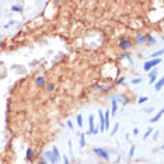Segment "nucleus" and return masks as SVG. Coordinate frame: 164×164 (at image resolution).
Masks as SVG:
<instances>
[{
    "label": "nucleus",
    "mask_w": 164,
    "mask_h": 164,
    "mask_svg": "<svg viewBox=\"0 0 164 164\" xmlns=\"http://www.w3.org/2000/svg\"><path fill=\"white\" fill-rule=\"evenodd\" d=\"M42 159H45L48 163H51V164H58L60 160H62V156H60V157H56V156H53V154H52V151H51V150H48V151H44Z\"/></svg>",
    "instance_id": "1"
},
{
    "label": "nucleus",
    "mask_w": 164,
    "mask_h": 164,
    "mask_svg": "<svg viewBox=\"0 0 164 164\" xmlns=\"http://www.w3.org/2000/svg\"><path fill=\"white\" fill-rule=\"evenodd\" d=\"M161 63V58H157V59H150V60H146L145 65H143V70L145 72H150L151 69H154L157 65Z\"/></svg>",
    "instance_id": "2"
},
{
    "label": "nucleus",
    "mask_w": 164,
    "mask_h": 164,
    "mask_svg": "<svg viewBox=\"0 0 164 164\" xmlns=\"http://www.w3.org/2000/svg\"><path fill=\"white\" fill-rule=\"evenodd\" d=\"M118 46H119L123 52H126V51H129V49L133 48V44H132V41L128 39V38H121L119 42H118Z\"/></svg>",
    "instance_id": "3"
},
{
    "label": "nucleus",
    "mask_w": 164,
    "mask_h": 164,
    "mask_svg": "<svg viewBox=\"0 0 164 164\" xmlns=\"http://www.w3.org/2000/svg\"><path fill=\"white\" fill-rule=\"evenodd\" d=\"M94 154H97L100 159H104L105 161H109V153L104 149V147H94Z\"/></svg>",
    "instance_id": "4"
},
{
    "label": "nucleus",
    "mask_w": 164,
    "mask_h": 164,
    "mask_svg": "<svg viewBox=\"0 0 164 164\" xmlns=\"http://www.w3.org/2000/svg\"><path fill=\"white\" fill-rule=\"evenodd\" d=\"M135 44L136 45H145L146 44V34H137L135 37Z\"/></svg>",
    "instance_id": "5"
},
{
    "label": "nucleus",
    "mask_w": 164,
    "mask_h": 164,
    "mask_svg": "<svg viewBox=\"0 0 164 164\" xmlns=\"http://www.w3.org/2000/svg\"><path fill=\"white\" fill-rule=\"evenodd\" d=\"M94 115H89V131L86 132L84 135H91L93 131H94Z\"/></svg>",
    "instance_id": "6"
},
{
    "label": "nucleus",
    "mask_w": 164,
    "mask_h": 164,
    "mask_svg": "<svg viewBox=\"0 0 164 164\" xmlns=\"http://www.w3.org/2000/svg\"><path fill=\"white\" fill-rule=\"evenodd\" d=\"M93 89L94 90H100V91H103V93H108V91H111V86L109 84H107V86H101V84H95V86H93Z\"/></svg>",
    "instance_id": "7"
},
{
    "label": "nucleus",
    "mask_w": 164,
    "mask_h": 164,
    "mask_svg": "<svg viewBox=\"0 0 164 164\" xmlns=\"http://www.w3.org/2000/svg\"><path fill=\"white\" fill-rule=\"evenodd\" d=\"M45 77L44 76H38L37 79H35V86L37 87H45Z\"/></svg>",
    "instance_id": "8"
},
{
    "label": "nucleus",
    "mask_w": 164,
    "mask_h": 164,
    "mask_svg": "<svg viewBox=\"0 0 164 164\" xmlns=\"http://www.w3.org/2000/svg\"><path fill=\"white\" fill-rule=\"evenodd\" d=\"M117 111H118V103L111 98V115H117Z\"/></svg>",
    "instance_id": "9"
},
{
    "label": "nucleus",
    "mask_w": 164,
    "mask_h": 164,
    "mask_svg": "<svg viewBox=\"0 0 164 164\" xmlns=\"http://www.w3.org/2000/svg\"><path fill=\"white\" fill-rule=\"evenodd\" d=\"M149 81L150 83H154V81H156V79H157V69H156V67H154V69H151V70H150L149 72Z\"/></svg>",
    "instance_id": "10"
},
{
    "label": "nucleus",
    "mask_w": 164,
    "mask_h": 164,
    "mask_svg": "<svg viewBox=\"0 0 164 164\" xmlns=\"http://www.w3.org/2000/svg\"><path fill=\"white\" fill-rule=\"evenodd\" d=\"M104 126H105V131L109 129V109H107L104 114Z\"/></svg>",
    "instance_id": "11"
},
{
    "label": "nucleus",
    "mask_w": 164,
    "mask_h": 164,
    "mask_svg": "<svg viewBox=\"0 0 164 164\" xmlns=\"http://www.w3.org/2000/svg\"><path fill=\"white\" fill-rule=\"evenodd\" d=\"M157 42V39L151 35V34H146V44L147 45H154Z\"/></svg>",
    "instance_id": "12"
},
{
    "label": "nucleus",
    "mask_w": 164,
    "mask_h": 164,
    "mask_svg": "<svg viewBox=\"0 0 164 164\" xmlns=\"http://www.w3.org/2000/svg\"><path fill=\"white\" fill-rule=\"evenodd\" d=\"M79 137H80V149L86 147V135L83 132H79Z\"/></svg>",
    "instance_id": "13"
},
{
    "label": "nucleus",
    "mask_w": 164,
    "mask_h": 164,
    "mask_svg": "<svg viewBox=\"0 0 164 164\" xmlns=\"http://www.w3.org/2000/svg\"><path fill=\"white\" fill-rule=\"evenodd\" d=\"M163 111H164V109H160V111H159V112H157V114L151 118V119H150V123H154V122H157V121L160 119V118H161V115H163Z\"/></svg>",
    "instance_id": "14"
},
{
    "label": "nucleus",
    "mask_w": 164,
    "mask_h": 164,
    "mask_svg": "<svg viewBox=\"0 0 164 164\" xmlns=\"http://www.w3.org/2000/svg\"><path fill=\"white\" fill-rule=\"evenodd\" d=\"M125 58H126V59H128L131 63H132V65H133V59H132V56H131L128 52H122V53L119 55V59H125Z\"/></svg>",
    "instance_id": "15"
},
{
    "label": "nucleus",
    "mask_w": 164,
    "mask_h": 164,
    "mask_svg": "<svg viewBox=\"0 0 164 164\" xmlns=\"http://www.w3.org/2000/svg\"><path fill=\"white\" fill-rule=\"evenodd\" d=\"M163 84H164V79H160V80H157V81H156V84H154V90L160 91V90L163 89Z\"/></svg>",
    "instance_id": "16"
},
{
    "label": "nucleus",
    "mask_w": 164,
    "mask_h": 164,
    "mask_svg": "<svg viewBox=\"0 0 164 164\" xmlns=\"http://www.w3.org/2000/svg\"><path fill=\"white\" fill-rule=\"evenodd\" d=\"M161 55H163V49H159V51L153 52V53L150 55V58H151V59H157V58H161Z\"/></svg>",
    "instance_id": "17"
},
{
    "label": "nucleus",
    "mask_w": 164,
    "mask_h": 164,
    "mask_svg": "<svg viewBox=\"0 0 164 164\" xmlns=\"http://www.w3.org/2000/svg\"><path fill=\"white\" fill-rule=\"evenodd\" d=\"M25 157H27V160H32V159H34V150L31 149V147L27 149V151H25Z\"/></svg>",
    "instance_id": "18"
},
{
    "label": "nucleus",
    "mask_w": 164,
    "mask_h": 164,
    "mask_svg": "<svg viewBox=\"0 0 164 164\" xmlns=\"http://www.w3.org/2000/svg\"><path fill=\"white\" fill-rule=\"evenodd\" d=\"M45 91H46V93H52V91H55V84H53V83L46 84V86H45Z\"/></svg>",
    "instance_id": "19"
},
{
    "label": "nucleus",
    "mask_w": 164,
    "mask_h": 164,
    "mask_svg": "<svg viewBox=\"0 0 164 164\" xmlns=\"http://www.w3.org/2000/svg\"><path fill=\"white\" fill-rule=\"evenodd\" d=\"M135 150H136V145H132V146H131V149H129V153H128V157H129V159H133Z\"/></svg>",
    "instance_id": "20"
},
{
    "label": "nucleus",
    "mask_w": 164,
    "mask_h": 164,
    "mask_svg": "<svg viewBox=\"0 0 164 164\" xmlns=\"http://www.w3.org/2000/svg\"><path fill=\"white\" fill-rule=\"evenodd\" d=\"M51 151H52V154H53V156H56V157H60V153H59V149H58V146H55V145H53Z\"/></svg>",
    "instance_id": "21"
},
{
    "label": "nucleus",
    "mask_w": 164,
    "mask_h": 164,
    "mask_svg": "<svg viewBox=\"0 0 164 164\" xmlns=\"http://www.w3.org/2000/svg\"><path fill=\"white\" fill-rule=\"evenodd\" d=\"M149 100V97H146V95H140L139 98H137V104H143V103H146Z\"/></svg>",
    "instance_id": "22"
},
{
    "label": "nucleus",
    "mask_w": 164,
    "mask_h": 164,
    "mask_svg": "<svg viewBox=\"0 0 164 164\" xmlns=\"http://www.w3.org/2000/svg\"><path fill=\"white\" fill-rule=\"evenodd\" d=\"M76 121H77V126H80V128H81V126H83V117H81L80 114L76 117Z\"/></svg>",
    "instance_id": "23"
},
{
    "label": "nucleus",
    "mask_w": 164,
    "mask_h": 164,
    "mask_svg": "<svg viewBox=\"0 0 164 164\" xmlns=\"http://www.w3.org/2000/svg\"><path fill=\"white\" fill-rule=\"evenodd\" d=\"M11 10H13V11H15V13H21V11H23L21 6H11Z\"/></svg>",
    "instance_id": "24"
},
{
    "label": "nucleus",
    "mask_w": 164,
    "mask_h": 164,
    "mask_svg": "<svg viewBox=\"0 0 164 164\" xmlns=\"http://www.w3.org/2000/svg\"><path fill=\"white\" fill-rule=\"evenodd\" d=\"M151 133H153V129H151V128H149V129H147V132H146V133H145V136H143V140H146V139H147V137H149Z\"/></svg>",
    "instance_id": "25"
},
{
    "label": "nucleus",
    "mask_w": 164,
    "mask_h": 164,
    "mask_svg": "<svg viewBox=\"0 0 164 164\" xmlns=\"http://www.w3.org/2000/svg\"><path fill=\"white\" fill-rule=\"evenodd\" d=\"M118 129H119V123H115V125H114V128H112V133H111V135H115L117 132H118Z\"/></svg>",
    "instance_id": "26"
},
{
    "label": "nucleus",
    "mask_w": 164,
    "mask_h": 164,
    "mask_svg": "<svg viewBox=\"0 0 164 164\" xmlns=\"http://www.w3.org/2000/svg\"><path fill=\"white\" fill-rule=\"evenodd\" d=\"M62 160H63V164H70V160H69V157L65 154V156H62Z\"/></svg>",
    "instance_id": "27"
},
{
    "label": "nucleus",
    "mask_w": 164,
    "mask_h": 164,
    "mask_svg": "<svg viewBox=\"0 0 164 164\" xmlns=\"http://www.w3.org/2000/svg\"><path fill=\"white\" fill-rule=\"evenodd\" d=\"M142 81H143L142 77H139V79H133V80H132V84H139V83H142Z\"/></svg>",
    "instance_id": "28"
},
{
    "label": "nucleus",
    "mask_w": 164,
    "mask_h": 164,
    "mask_svg": "<svg viewBox=\"0 0 164 164\" xmlns=\"http://www.w3.org/2000/svg\"><path fill=\"white\" fill-rule=\"evenodd\" d=\"M125 83V77L123 76H121L119 79H117V84H123Z\"/></svg>",
    "instance_id": "29"
},
{
    "label": "nucleus",
    "mask_w": 164,
    "mask_h": 164,
    "mask_svg": "<svg viewBox=\"0 0 164 164\" xmlns=\"http://www.w3.org/2000/svg\"><path fill=\"white\" fill-rule=\"evenodd\" d=\"M67 128H69L70 131H73V129H75V125H73V122H72V121H67Z\"/></svg>",
    "instance_id": "30"
},
{
    "label": "nucleus",
    "mask_w": 164,
    "mask_h": 164,
    "mask_svg": "<svg viewBox=\"0 0 164 164\" xmlns=\"http://www.w3.org/2000/svg\"><path fill=\"white\" fill-rule=\"evenodd\" d=\"M15 21H10V23H7V24H4V28H9V27H11V25H14Z\"/></svg>",
    "instance_id": "31"
},
{
    "label": "nucleus",
    "mask_w": 164,
    "mask_h": 164,
    "mask_svg": "<svg viewBox=\"0 0 164 164\" xmlns=\"http://www.w3.org/2000/svg\"><path fill=\"white\" fill-rule=\"evenodd\" d=\"M67 145H69V151H70V153H73V143H72V140H69V143H67Z\"/></svg>",
    "instance_id": "32"
},
{
    "label": "nucleus",
    "mask_w": 164,
    "mask_h": 164,
    "mask_svg": "<svg viewBox=\"0 0 164 164\" xmlns=\"http://www.w3.org/2000/svg\"><path fill=\"white\" fill-rule=\"evenodd\" d=\"M132 135H133V136H136V135H139V129H137V128H135L133 131H132Z\"/></svg>",
    "instance_id": "33"
},
{
    "label": "nucleus",
    "mask_w": 164,
    "mask_h": 164,
    "mask_svg": "<svg viewBox=\"0 0 164 164\" xmlns=\"http://www.w3.org/2000/svg\"><path fill=\"white\" fill-rule=\"evenodd\" d=\"M98 132H100V129H98V128H94V131H93L91 135H98Z\"/></svg>",
    "instance_id": "34"
},
{
    "label": "nucleus",
    "mask_w": 164,
    "mask_h": 164,
    "mask_svg": "<svg viewBox=\"0 0 164 164\" xmlns=\"http://www.w3.org/2000/svg\"><path fill=\"white\" fill-rule=\"evenodd\" d=\"M39 164H48V161H46L45 159H41V161H39Z\"/></svg>",
    "instance_id": "35"
},
{
    "label": "nucleus",
    "mask_w": 164,
    "mask_h": 164,
    "mask_svg": "<svg viewBox=\"0 0 164 164\" xmlns=\"http://www.w3.org/2000/svg\"><path fill=\"white\" fill-rule=\"evenodd\" d=\"M146 112H147V114H150V112H153V109H151V108H147V109H146Z\"/></svg>",
    "instance_id": "36"
},
{
    "label": "nucleus",
    "mask_w": 164,
    "mask_h": 164,
    "mask_svg": "<svg viewBox=\"0 0 164 164\" xmlns=\"http://www.w3.org/2000/svg\"><path fill=\"white\" fill-rule=\"evenodd\" d=\"M0 44H1V37H0Z\"/></svg>",
    "instance_id": "37"
},
{
    "label": "nucleus",
    "mask_w": 164,
    "mask_h": 164,
    "mask_svg": "<svg viewBox=\"0 0 164 164\" xmlns=\"http://www.w3.org/2000/svg\"><path fill=\"white\" fill-rule=\"evenodd\" d=\"M79 164H83V163H79Z\"/></svg>",
    "instance_id": "38"
}]
</instances>
